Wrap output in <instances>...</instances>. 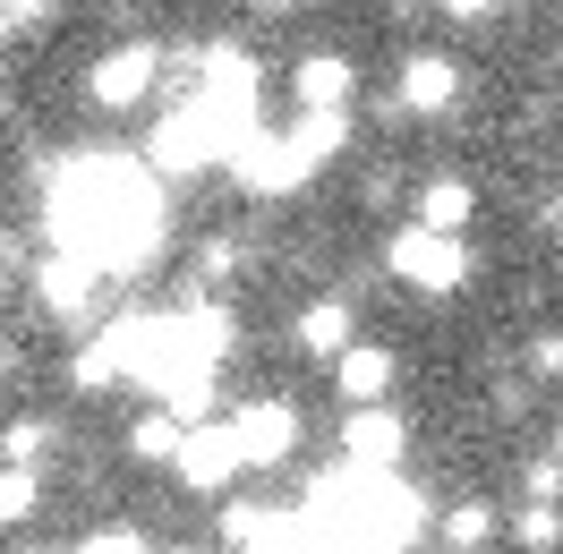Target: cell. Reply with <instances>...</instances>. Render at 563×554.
<instances>
[{
  "mask_svg": "<svg viewBox=\"0 0 563 554\" xmlns=\"http://www.w3.org/2000/svg\"><path fill=\"white\" fill-rule=\"evenodd\" d=\"M52 247L86 256L95 274H137L163 247V188L120 154H86L52 179Z\"/></svg>",
  "mask_w": 563,
  "mask_h": 554,
  "instance_id": "6da1fadb",
  "label": "cell"
},
{
  "mask_svg": "<svg viewBox=\"0 0 563 554\" xmlns=\"http://www.w3.org/2000/svg\"><path fill=\"white\" fill-rule=\"evenodd\" d=\"M256 129V60L213 43L206 52V86L154 129V171H206V163H231V145Z\"/></svg>",
  "mask_w": 563,
  "mask_h": 554,
  "instance_id": "7a4b0ae2",
  "label": "cell"
},
{
  "mask_svg": "<svg viewBox=\"0 0 563 554\" xmlns=\"http://www.w3.org/2000/svg\"><path fill=\"white\" fill-rule=\"evenodd\" d=\"M342 137H351V120H342V111H299L282 137L256 120V129L231 145V163H240V179L256 188V197H290V188L317 171L324 154H342Z\"/></svg>",
  "mask_w": 563,
  "mask_h": 554,
  "instance_id": "3957f363",
  "label": "cell"
},
{
  "mask_svg": "<svg viewBox=\"0 0 563 554\" xmlns=\"http://www.w3.org/2000/svg\"><path fill=\"white\" fill-rule=\"evenodd\" d=\"M393 274L410 281V290H461V281H470V247H461V231L410 222V231L393 240Z\"/></svg>",
  "mask_w": 563,
  "mask_h": 554,
  "instance_id": "277c9868",
  "label": "cell"
},
{
  "mask_svg": "<svg viewBox=\"0 0 563 554\" xmlns=\"http://www.w3.org/2000/svg\"><path fill=\"white\" fill-rule=\"evenodd\" d=\"M172 469H179V486H188V495H222L247 461H240V435H231V426H188V435H179V452H172Z\"/></svg>",
  "mask_w": 563,
  "mask_h": 554,
  "instance_id": "5b68a950",
  "label": "cell"
},
{
  "mask_svg": "<svg viewBox=\"0 0 563 554\" xmlns=\"http://www.w3.org/2000/svg\"><path fill=\"white\" fill-rule=\"evenodd\" d=\"M401 444H410V426H401L385 401H351V418H342V461H351V469H393Z\"/></svg>",
  "mask_w": 563,
  "mask_h": 554,
  "instance_id": "8992f818",
  "label": "cell"
},
{
  "mask_svg": "<svg viewBox=\"0 0 563 554\" xmlns=\"http://www.w3.org/2000/svg\"><path fill=\"white\" fill-rule=\"evenodd\" d=\"M231 435H240L247 469H282V461L299 452V410H290V401H256V410L231 418Z\"/></svg>",
  "mask_w": 563,
  "mask_h": 554,
  "instance_id": "52a82bcc",
  "label": "cell"
},
{
  "mask_svg": "<svg viewBox=\"0 0 563 554\" xmlns=\"http://www.w3.org/2000/svg\"><path fill=\"white\" fill-rule=\"evenodd\" d=\"M145 86H154V43H120V52H103V60H95V77H86V95H95L103 111L145 103Z\"/></svg>",
  "mask_w": 563,
  "mask_h": 554,
  "instance_id": "ba28073f",
  "label": "cell"
},
{
  "mask_svg": "<svg viewBox=\"0 0 563 554\" xmlns=\"http://www.w3.org/2000/svg\"><path fill=\"white\" fill-rule=\"evenodd\" d=\"M453 103H461V69L444 52H410V60H401V111H410V120H444Z\"/></svg>",
  "mask_w": 563,
  "mask_h": 554,
  "instance_id": "9c48e42d",
  "label": "cell"
},
{
  "mask_svg": "<svg viewBox=\"0 0 563 554\" xmlns=\"http://www.w3.org/2000/svg\"><path fill=\"white\" fill-rule=\"evenodd\" d=\"M290 86H299V111H351V95H358V69L342 60V52H308Z\"/></svg>",
  "mask_w": 563,
  "mask_h": 554,
  "instance_id": "30bf717a",
  "label": "cell"
},
{
  "mask_svg": "<svg viewBox=\"0 0 563 554\" xmlns=\"http://www.w3.org/2000/svg\"><path fill=\"white\" fill-rule=\"evenodd\" d=\"M393 376H401V358H393V350H333V392H342V401H385L393 392Z\"/></svg>",
  "mask_w": 563,
  "mask_h": 554,
  "instance_id": "8fae6325",
  "label": "cell"
},
{
  "mask_svg": "<svg viewBox=\"0 0 563 554\" xmlns=\"http://www.w3.org/2000/svg\"><path fill=\"white\" fill-rule=\"evenodd\" d=\"M95 265H86V256H69V247H60V256H43V274H35V290H43V308L52 315H86L95 308Z\"/></svg>",
  "mask_w": 563,
  "mask_h": 554,
  "instance_id": "7c38bea8",
  "label": "cell"
},
{
  "mask_svg": "<svg viewBox=\"0 0 563 554\" xmlns=\"http://www.w3.org/2000/svg\"><path fill=\"white\" fill-rule=\"evenodd\" d=\"M299 350H308V358H333V350H351V308H342V299H317V308H299Z\"/></svg>",
  "mask_w": 563,
  "mask_h": 554,
  "instance_id": "4fadbf2b",
  "label": "cell"
},
{
  "mask_svg": "<svg viewBox=\"0 0 563 554\" xmlns=\"http://www.w3.org/2000/svg\"><path fill=\"white\" fill-rule=\"evenodd\" d=\"M35 503H43V478L26 469V461H0V529L35 520Z\"/></svg>",
  "mask_w": 563,
  "mask_h": 554,
  "instance_id": "5bb4252c",
  "label": "cell"
},
{
  "mask_svg": "<svg viewBox=\"0 0 563 554\" xmlns=\"http://www.w3.org/2000/svg\"><path fill=\"white\" fill-rule=\"evenodd\" d=\"M179 435H188V418H179V410H154V418L129 426V452H137V461H172Z\"/></svg>",
  "mask_w": 563,
  "mask_h": 554,
  "instance_id": "9a60e30c",
  "label": "cell"
},
{
  "mask_svg": "<svg viewBox=\"0 0 563 554\" xmlns=\"http://www.w3.org/2000/svg\"><path fill=\"white\" fill-rule=\"evenodd\" d=\"M470 206H478V197H470L461 179H427V197H419V222H435V231H461V222H470Z\"/></svg>",
  "mask_w": 563,
  "mask_h": 554,
  "instance_id": "2e32d148",
  "label": "cell"
},
{
  "mask_svg": "<svg viewBox=\"0 0 563 554\" xmlns=\"http://www.w3.org/2000/svg\"><path fill=\"white\" fill-rule=\"evenodd\" d=\"M435 538H444V546H453V554H478V546H487V538H495V512H487V503H453Z\"/></svg>",
  "mask_w": 563,
  "mask_h": 554,
  "instance_id": "e0dca14e",
  "label": "cell"
},
{
  "mask_svg": "<svg viewBox=\"0 0 563 554\" xmlns=\"http://www.w3.org/2000/svg\"><path fill=\"white\" fill-rule=\"evenodd\" d=\"M43 452H52V426H43V418H18V426H0V461H26V469H35Z\"/></svg>",
  "mask_w": 563,
  "mask_h": 554,
  "instance_id": "ac0fdd59",
  "label": "cell"
},
{
  "mask_svg": "<svg viewBox=\"0 0 563 554\" xmlns=\"http://www.w3.org/2000/svg\"><path fill=\"white\" fill-rule=\"evenodd\" d=\"M512 538H521V546H529V554H547V546H555V538H563V520H555V512H547V503H529V512H521V520H512Z\"/></svg>",
  "mask_w": 563,
  "mask_h": 554,
  "instance_id": "d6986e66",
  "label": "cell"
},
{
  "mask_svg": "<svg viewBox=\"0 0 563 554\" xmlns=\"http://www.w3.org/2000/svg\"><path fill=\"white\" fill-rule=\"evenodd\" d=\"M265 529H274V512H256V503H231V512H222V538H231V546H256Z\"/></svg>",
  "mask_w": 563,
  "mask_h": 554,
  "instance_id": "ffe728a7",
  "label": "cell"
},
{
  "mask_svg": "<svg viewBox=\"0 0 563 554\" xmlns=\"http://www.w3.org/2000/svg\"><path fill=\"white\" fill-rule=\"evenodd\" d=\"M247 554H317V546L299 538V520H274V529H265V538H256Z\"/></svg>",
  "mask_w": 563,
  "mask_h": 554,
  "instance_id": "44dd1931",
  "label": "cell"
},
{
  "mask_svg": "<svg viewBox=\"0 0 563 554\" xmlns=\"http://www.w3.org/2000/svg\"><path fill=\"white\" fill-rule=\"evenodd\" d=\"M77 554H145V538H137V529H95Z\"/></svg>",
  "mask_w": 563,
  "mask_h": 554,
  "instance_id": "7402d4cb",
  "label": "cell"
},
{
  "mask_svg": "<svg viewBox=\"0 0 563 554\" xmlns=\"http://www.w3.org/2000/svg\"><path fill=\"white\" fill-rule=\"evenodd\" d=\"M529 495L555 503V495H563V461H529Z\"/></svg>",
  "mask_w": 563,
  "mask_h": 554,
  "instance_id": "603a6c76",
  "label": "cell"
},
{
  "mask_svg": "<svg viewBox=\"0 0 563 554\" xmlns=\"http://www.w3.org/2000/svg\"><path fill=\"white\" fill-rule=\"evenodd\" d=\"M529 376H563V342H555V333L529 342Z\"/></svg>",
  "mask_w": 563,
  "mask_h": 554,
  "instance_id": "cb8c5ba5",
  "label": "cell"
},
{
  "mask_svg": "<svg viewBox=\"0 0 563 554\" xmlns=\"http://www.w3.org/2000/svg\"><path fill=\"white\" fill-rule=\"evenodd\" d=\"M231 265H240V247H231V240H213L206 256H197V274H206V281H222V274H231Z\"/></svg>",
  "mask_w": 563,
  "mask_h": 554,
  "instance_id": "d4e9b609",
  "label": "cell"
},
{
  "mask_svg": "<svg viewBox=\"0 0 563 554\" xmlns=\"http://www.w3.org/2000/svg\"><path fill=\"white\" fill-rule=\"evenodd\" d=\"M453 18H487V9H504V0H444Z\"/></svg>",
  "mask_w": 563,
  "mask_h": 554,
  "instance_id": "484cf974",
  "label": "cell"
},
{
  "mask_svg": "<svg viewBox=\"0 0 563 554\" xmlns=\"http://www.w3.org/2000/svg\"><path fill=\"white\" fill-rule=\"evenodd\" d=\"M9 376H18V350H9V342H0V384H9Z\"/></svg>",
  "mask_w": 563,
  "mask_h": 554,
  "instance_id": "4316f807",
  "label": "cell"
},
{
  "mask_svg": "<svg viewBox=\"0 0 563 554\" xmlns=\"http://www.w3.org/2000/svg\"><path fill=\"white\" fill-rule=\"evenodd\" d=\"M256 9H290V0H256Z\"/></svg>",
  "mask_w": 563,
  "mask_h": 554,
  "instance_id": "83f0119b",
  "label": "cell"
},
{
  "mask_svg": "<svg viewBox=\"0 0 563 554\" xmlns=\"http://www.w3.org/2000/svg\"><path fill=\"white\" fill-rule=\"evenodd\" d=\"M26 554H52V546H26Z\"/></svg>",
  "mask_w": 563,
  "mask_h": 554,
  "instance_id": "f1b7e54d",
  "label": "cell"
},
{
  "mask_svg": "<svg viewBox=\"0 0 563 554\" xmlns=\"http://www.w3.org/2000/svg\"><path fill=\"white\" fill-rule=\"evenodd\" d=\"M179 554H197V546H179Z\"/></svg>",
  "mask_w": 563,
  "mask_h": 554,
  "instance_id": "f546056e",
  "label": "cell"
}]
</instances>
